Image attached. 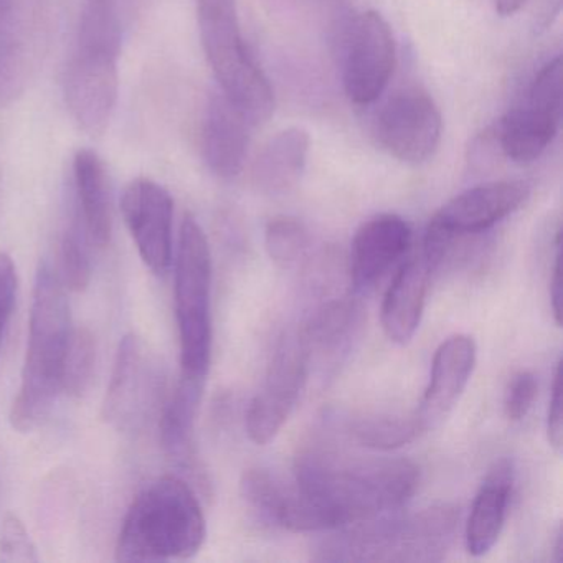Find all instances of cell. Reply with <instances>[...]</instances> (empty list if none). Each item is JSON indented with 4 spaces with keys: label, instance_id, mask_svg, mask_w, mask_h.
<instances>
[{
    "label": "cell",
    "instance_id": "26",
    "mask_svg": "<svg viewBox=\"0 0 563 563\" xmlns=\"http://www.w3.org/2000/svg\"><path fill=\"white\" fill-rule=\"evenodd\" d=\"M90 236L78 216L77 207L64 229L60 243V275L65 288L85 291L91 282Z\"/></svg>",
    "mask_w": 563,
    "mask_h": 563
},
{
    "label": "cell",
    "instance_id": "4",
    "mask_svg": "<svg viewBox=\"0 0 563 563\" xmlns=\"http://www.w3.org/2000/svg\"><path fill=\"white\" fill-rule=\"evenodd\" d=\"M460 510L450 504L342 527L319 547L325 562H440L453 542Z\"/></svg>",
    "mask_w": 563,
    "mask_h": 563
},
{
    "label": "cell",
    "instance_id": "15",
    "mask_svg": "<svg viewBox=\"0 0 563 563\" xmlns=\"http://www.w3.org/2000/svg\"><path fill=\"white\" fill-rule=\"evenodd\" d=\"M476 358V342L471 335L454 334L441 342L431 362L430 382L415 411L423 433L450 417L470 384Z\"/></svg>",
    "mask_w": 563,
    "mask_h": 563
},
{
    "label": "cell",
    "instance_id": "2",
    "mask_svg": "<svg viewBox=\"0 0 563 563\" xmlns=\"http://www.w3.org/2000/svg\"><path fill=\"white\" fill-rule=\"evenodd\" d=\"M71 316L67 288L57 269L44 262L35 276L29 321L27 354L21 387L11 410L12 427L37 430L64 390V367L70 345Z\"/></svg>",
    "mask_w": 563,
    "mask_h": 563
},
{
    "label": "cell",
    "instance_id": "18",
    "mask_svg": "<svg viewBox=\"0 0 563 563\" xmlns=\"http://www.w3.org/2000/svg\"><path fill=\"white\" fill-rule=\"evenodd\" d=\"M433 272L420 253L404 263L391 279L382 302L380 321L385 335L394 344H410L417 334Z\"/></svg>",
    "mask_w": 563,
    "mask_h": 563
},
{
    "label": "cell",
    "instance_id": "12",
    "mask_svg": "<svg viewBox=\"0 0 563 563\" xmlns=\"http://www.w3.org/2000/svg\"><path fill=\"white\" fill-rule=\"evenodd\" d=\"M530 187L522 180H496L464 190L444 203L427 233L454 245L463 236L479 235L512 216L527 202Z\"/></svg>",
    "mask_w": 563,
    "mask_h": 563
},
{
    "label": "cell",
    "instance_id": "5",
    "mask_svg": "<svg viewBox=\"0 0 563 563\" xmlns=\"http://www.w3.org/2000/svg\"><path fill=\"white\" fill-rule=\"evenodd\" d=\"M200 41L220 93L253 124L275 111V91L240 31L235 0H197Z\"/></svg>",
    "mask_w": 563,
    "mask_h": 563
},
{
    "label": "cell",
    "instance_id": "35",
    "mask_svg": "<svg viewBox=\"0 0 563 563\" xmlns=\"http://www.w3.org/2000/svg\"><path fill=\"white\" fill-rule=\"evenodd\" d=\"M527 0H496L497 14L503 18L517 14L526 5Z\"/></svg>",
    "mask_w": 563,
    "mask_h": 563
},
{
    "label": "cell",
    "instance_id": "37",
    "mask_svg": "<svg viewBox=\"0 0 563 563\" xmlns=\"http://www.w3.org/2000/svg\"><path fill=\"white\" fill-rule=\"evenodd\" d=\"M556 542H555V560L556 562H562V547H563V536L562 530H556Z\"/></svg>",
    "mask_w": 563,
    "mask_h": 563
},
{
    "label": "cell",
    "instance_id": "23",
    "mask_svg": "<svg viewBox=\"0 0 563 563\" xmlns=\"http://www.w3.org/2000/svg\"><path fill=\"white\" fill-rule=\"evenodd\" d=\"M140 0H85L77 45L121 54Z\"/></svg>",
    "mask_w": 563,
    "mask_h": 563
},
{
    "label": "cell",
    "instance_id": "22",
    "mask_svg": "<svg viewBox=\"0 0 563 563\" xmlns=\"http://www.w3.org/2000/svg\"><path fill=\"white\" fill-rule=\"evenodd\" d=\"M206 380L180 375L167 397L159 420L161 444L169 456L190 460L194 450V427L203 397Z\"/></svg>",
    "mask_w": 563,
    "mask_h": 563
},
{
    "label": "cell",
    "instance_id": "32",
    "mask_svg": "<svg viewBox=\"0 0 563 563\" xmlns=\"http://www.w3.org/2000/svg\"><path fill=\"white\" fill-rule=\"evenodd\" d=\"M15 296H18V272H15L14 262L11 256L0 253V344L14 311Z\"/></svg>",
    "mask_w": 563,
    "mask_h": 563
},
{
    "label": "cell",
    "instance_id": "7",
    "mask_svg": "<svg viewBox=\"0 0 563 563\" xmlns=\"http://www.w3.org/2000/svg\"><path fill=\"white\" fill-rule=\"evenodd\" d=\"M562 121V58L547 62L530 85L527 100L497 124L496 141L507 159L536 163L555 140Z\"/></svg>",
    "mask_w": 563,
    "mask_h": 563
},
{
    "label": "cell",
    "instance_id": "27",
    "mask_svg": "<svg viewBox=\"0 0 563 563\" xmlns=\"http://www.w3.org/2000/svg\"><path fill=\"white\" fill-rule=\"evenodd\" d=\"M309 246H311V236L298 219L275 217L266 225V253L278 268H296L308 256Z\"/></svg>",
    "mask_w": 563,
    "mask_h": 563
},
{
    "label": "cell",
    "instance_id": "17",
    "mask_svg": "<svg viewBox=\"0 0 563 563\" xmlns=\"http://www.w3.org/2000/svg\"><path fill=\"white\" fill-rule=\"evenodd\" d=\"M252 126L222 93L210 97L200 126V150L207 167L220 179L233 180L242 174Z\"/></svg>",
    "mask_w": 563,
    "mask_h": 563
},
{
    "label": "cell",
    "instance_id": "14",
    "mask_svg": "<svg viewBox=\"0 0 563 563\" xmlns=\"http://www.w3.org/2000/svg\"><path fill=\"white\" fill-rule=\"evenodd\" d=\"M153 365L137 335L121 341L103 404L104 420L118 430H136L150 415L157 380Z\"/></svg>",
    "mask_w": 563,
    "mask_h": 563
},
{
    "label": "cell",
    "instance_id": "30",
    "mask_svg": "<svg viewBox=\"0 0 563 563\" xmlns=\"http://www.w3.org/2000/svg\"><path fill=\"white\" fill-rule=\"evenodd\" d=\"M539 391L536 375L529 371L517 372L507 384L504 395V415L507 420L520 421L527 417Z\"/></svg>",
    "mask_w": 563,
    "mask_h": 563
},
{
    "label": "cell",
    "instance_id": "13",
    "mask_svg": "<svg viewBox=\"0 0 563 563\" xmlns=\"http://www.w3.org/2000/svg\"><path fill=\"white\" fill-rule=\"evenodd\" d=\"M124 222L144 265L154 275H166L174 260V200L159 184L136 179L121 199Z\"/></svg>",
    "mask_w": 563,
    "mask_h": 563
},
{
    "label": "cell",
    "instance_id": "1",
    "mask_svg": "<svg viewBox=\"0 0 563 563\" xmlns=\"http://www.w3.org/2000/svg\"><path fill=\"white\" fill-rule=\"evenodd\" d=\"M292 481L324 532L400 512L420 486V467L405 457L351 456L318 443L296 457Z\"/></svg>",
    "mask_w": 563,
    "mask_h": 563
},
{
    "label": "cell",
    "instance_id": "3",
    "mask_svg": "<svg viewBox=\"0 0 563 563\" xmlns=\"http://www.w3.org/2000/svg\"><path fill=\"white\" fill-rule=\"evenodd\" d=\"M206 537V516L192 487L179 477L164 476L144 487L128 509L118 537L117 560H189L200 552Z\"/></svg>",
    "mask_w": 563,
    "mask_h": 563
},
{
    "label": "cell",
    "instance_id": "34",
    "mask_svg": "<svg viewBox=\"0 0 563 563\" xmlns=\"http://www.w3.org/2000/svg\"><path fill=\"white\" fill-rule=\"evenodd\" d=\"M550 308H552L553 321L562 325V243H556L555 255H553V266L550 269Z\"/></svg>",
    "mask_w": 563,
    "mask_h": 563
},
{
    "label": "cell",
    "instance_id": "28",
    "mask_svg": "<svg viewBox=\"0 0 563 563\" xmlns=\"http://www.w3.org/2000/svg\"><path fill=\"white\" fill-rule=\"evenodd\" d=\"M97 362V342L90 329H74L64 367V390L81 397L90 387Z\"/></svg>",
    "mask_w": 563,
    "mask_h": 563
},
{
    "label": "cell",
    "instance_id": "16",
    "mask_svg": "<svg viewBox=\"0 0 563 563\" xmlns=\"http://www.w3.org/2000/svg\"><path fill=\"white\" fill-rule=\"evenodd\" d=\"M413 230L395 213H380L355 232L349 256V276L355 291L371 289L410 250Z\"/></svg>",
    "mask_w": 563,
    "mask_h": 563
},
{
    "label": "cell",
    "instance_id": "20",
    "mask_svg": "<svg viewBox=\"0 0 563 563\" xmlns=\"http://www.w3.org/2000/svg\"><path fill=\"white\" fill-rule=\"evenodd\" d=\"M75 207L91 243L104 249L113 235L110 180L97 153L80 150L74 159Z\"/></svg>",
    "mask_w": 563,
    "mask_h": 563
},
{
    "label": "cell",
    "instance_id": "33",
    "mask_svg": "<svg viewBox=\"0 0 563 563\" xmlns=\"http://www.w3.org/2000/svg\"><path fill=\"white\" fill-rule=\"evenodd\" d=\"M547 438H549L550 446L556 453H560L563 441L562 374H560V361H556L555 367H553L549 410H547Z\"/></svg>",
    "mask_w": 563,
    "mask_h": 563
},
{
    "label": "cell",
    "instance_id": "8",
    "mask_svg": "<svg viewBox=\"0 0 563 563\" xmlns=\"http://www.w3.org/2000/svg\"><path fill=\"white\" fill-rule=\"evenodd\" d=\"M311 354L301 332H286L273 352L265 384L246 411V433L255 444H268L291 417L308 382Z\"/></svg>",
    "mask_w": 563,
    "mask_h": 563
},
{
    "label": "cell",
    "instance_id": "11",
    "mask_svg": "<svg viewBox=\"0 0 563 563\" xmlns=\"http://www.w3.org/2000/svg\"><path fill=\"white\" fill-rule=\"evenodd\" d=\"M397 60L390 25L378 12L358 15L347 38L344 90L358 107L375 103L390 84Z\"/></svg>",
    "mask_w": 563,
    "mask_h": 563
},
{
    "label": "cell",
    "instance_id": "10",
    "mask_svg": "<svg viewBox=\"0 0 563 563\" xmlns=\"http://www.w3.org/2000/svg\"><path fill=\"white\" fill-rule=\"evenodd\" d=\"M120 55L77 47L65 71L64 93L75 123L100 136L110 123L120 90Z\"/></svg>",
    "mask_w": 563,
    "mask_h": 563
},
{
    "label": "cell",
    "instance_id": "6",
    "mask_svg": "<svg viewBox=\"0 0 563 563\" xmlns=\"http://www.w3.org/2000/svg\"><path fill=\"white\" fill-rule=\"evenodd\" d=\"M212 256L206 233L192 216L180 225L176 255L177 329L180 375L206 380L212 357Z\"/></svg>",
    "mask_w": 563,
    "mask_h": 563
},
{
    "label": "cell",
    "instance_id": "29",
    "mask_svg": "<svg viewBox=\"0 0 563 563\" xmlns=\"http://www.w3.org/2000/svg\"><path fill=\"white\" fill-rule=\"evenodd\" d=\"M0 560L11 563L37 562V549L15 514H8L0 530Z\"/></svg>",
    "mask_w": 563,
    "mask_h": 563
},
{
    "label": "cell",
    "instance_id": "25",
    "mask_svg": "<svg viewBox=\"0 0 563 563\" xmlns=\"http://www.w3.org/2000/svg\"><path fill=\"white\" fill-rule=\"evenodd\" d=\"M347 433L365 450L388 453L417 440L423 433V428L415 413L408 417L374 415L351 421Z\"/></svg>",
    "mask_w": 563,
    "mask_h": 563
},
{
    "label": "cell",
    "instance_id": "9",
    "mask_svg": "<svg viewBox=\"0 0 563 563\" xmlns=\"http://www.w3.org/2000/svg\"><path fill=\"white\" fill-rule=\"evenodd\" d=\"M443 120L433 98L418 87H408L388 98L375 120V136L395 159L423 164L441 143Z\"/></svg>",
    "mask_w": 563,
    "mask_h": 563
},
{
    "label": "cell",
    "instance_id": "21",
    "mask_svg": "<svg viewBox=\"0 0 563 563\" xmlns=\"http://www.w3.org/2000/svg\"><path fill=\"white\" fill-rule=\"evenodd\" d=\"M311 137L305 128L279 131L253 164V184L266 196L289 192L305 174Z\"/></svg>",
    "mask_w": 563,
    "mask_h": 563
},
{
    "label": "cell",
    "instance_id": "24",
    "mask_svg": "<svg viewBox=\"0 0 563 563\" xmlns=\"http://www.w3.org/2000/svg\"><path fill=\"white\" fill-rule=\"evenodd\" d=\"M357 319V306L349 299H334L316 309L305 328L299 331L311 358L314 352L334 354L344 349L354 334Z\"/></svg>",
    "mask_w": 563,
    "mask_h": 563
},
{
    "label": "cell",
    "instance_id": "31",
    "mask_svg": "<svg viewBox=\"0 0 563 563\" xmlns=\"http://www.w3.org/2000/svg\"><path fill=\"white\" fill-rule=\"evenodd\" d=\"M19 57V32L11 0H0V88L14 70Z\"/></svg>",
    "mask_w": 563,
    "mask_h": 563
},
{
    "label": "cell",
    "instance_id": "19",
    "mask_svg": "<svg viewBox=\"0 0 563 563\" xmlns=\"http://www.w3.org/2000/svg\"><path fill=\"white\" fill-rule=\"evenodd\" d=\"M512 487L514 464L503 457L487 471L471 506L464 527V543L470 555L484 556L496 545L506 523Z\"/></svg>",
    "mask_w": 563,
    "mask_h": 563
},
{
    "label": "cell",
    "instance_id": "36",
    "mask_svg": "<svg viewBox=\"0 0 563 563\" xmlns=\"http://www.w3.org/2000/svg\"><path fill=\"white\" fill-rule=\"evenodd\" d=\"M547 5H549V11L545 14V25H549L552 22V18L559 14L560 0H547Z\"/></svg>",
    "mask_w": 563,
    "mask_h": 563
}]
</instances>
